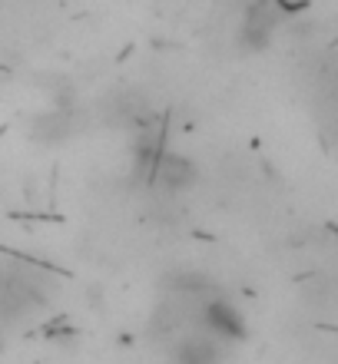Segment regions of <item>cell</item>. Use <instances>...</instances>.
Masks as SVG:
<instances>
[{
	"label": "cell",
	"mask_w": 338,
	"mask_h": 364,
	"mask_svg": "<svg viewBox=\"0 0 338 364\" xmlns=\"http://www.w3.org/2000/svg\"><path fill=\"white\" fill-rule=\"evenodd\" d=\"M199 328L216 341H245L249 325L239 308H232L223 298H203L199 301Z\"/></svg>",
	"instance_id": "1"
},
{
	"label": "cell",
	"mask_w": 338,
	"mask_h": 364,
	"mask_svg": "<svg viewBox=\"0 0 338 364\" xmlns=\"http://www.w3.org/2000/svg\"><path fill=\"white\" fill-rule=\"evenodd\" d=\"M166 196H183L189 192L199 182V169L189 156H179V153H159L156 156V166H153V179Z\"/></svg>",
	"instance_id": "2"
},
{
	"label": "cell",
	"mask_w": 338,
	"mask_h": 364,
	"mask_svg": "<svg viewBox=\"0 0 338 364\" xmlns=\"http://www.w3.org/2000/svg\"><path fill=\"white\" fill-rule=\"evenodd\" d=\"M30 136H33L37 143H47V146L63 143V139L73 136V113H70V109H50V113L33 116Z\"/></svg>",
	"instance_id": "3"
},
{
	"label": "cell",
	"mask_w": 338,
	"mask_h": 364,
	"mask_svg": "<svg viewBox=\"0 0 338 364\" xmlns=\"http://www.w3.org/2000/svg\"><path fill=\"white\" fill-rule=\"evenodd\" d=\"M169 355H173L176 361H183V364H213V361H219V358H223V348L216 345V338L196 335V338L179 341Z\"/></svg>",
	"instance_id": "4"
},
{
	"label": "cell",
	"mask_w": 338,
	"mask_h": 364,
	"mask_svg": "<svg viewBox=\"0 0 338 364\" xmlns=\"http://www.w3.org/2000/svg\"><path fill=\"white\" fill-rule=\"evenodd\" d=\"M282 10L272 4V0H252L249 7H245V27H255V30H265V33H275L282 27Z\"/></svg>",
	"instance_id": "5"
},
{
	"label": "cell",
	"mask_w": 338,
	"mask_h": 364,
	"mask_svg": "<svg viewBox=\"0 0 338 364\" xmlns=\"http://www.w3.org/2000/svg\"><path fill=\"white\" fill-rule=\"evenodd\" d=\"M173 291H179V295H193V298H206L209 291H213V278L199 275V272H179V275L173 278Z\"/></svg>",
	"instance_id": "6"
},
{
	"label": "cell",
	"mask_w": 338,
	"mask_h": 364,
	"mask_svg": "<svg viewBox=\"0 0 338 364\" xmlns=\"http://www.w3.org/2000/svg\"><path fill=\"white\" fill-rule=\"evenodd\" d=\"M239 43L249 53H262V50H269V43H272V33H265V30H255V27H245L242 23V30H239Z\"/></svg>",
	"instance_id": "7"
},
{
	"label": "cell",
	"mask_w": 338,
	"mask_h": 364,
	"mask_svg": "<svg viewBox=\"0 0 338 364\" xmlns=\"http://www.w3.org/2000/svg\"><path fill=\"white\" fill-rule=\"evenodd\" d=\"M272 4L282 10V17H299L312 7V0H272Z\"/></svg>",
	"instance_id": "8"
}]
</instances>
